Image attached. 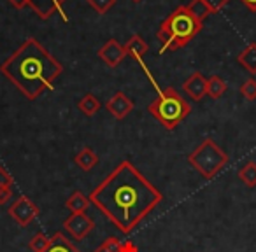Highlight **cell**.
<instances>
[{"label":"cell","instance_id":"obj_1","mask_svg":"<svg viewBox=\"0 0 256 252\" xmlns=\"http://www.w3.org/2000/svg\"><path fill=\"white\" fill-rule=\"evenodd\" d=\"M88 198L123 235L132 233L164 202L160 189L128 160L121 161Z\"/></svg>","mask_w":256,"mask_h":252},{"label":"cell","instance_id":"obj_2","mask_svg":"<svg viewBox=\"0 0 256 252\" xmlns=\"http://www.w3.org/2000/svg\"><path fill=\"white\" fill-rule=\"evenodd\" d=\"M0 72L11 84L34 102L44 91L54 89V81L64 74V65L37 39H26L4 63Z\"/></svg>","mask_w":256,"mask_h":252},{"label":"cell","instance_id":"obj_3","mask_svg":"<svg viewBox=\"0 0 256 252\" xmlns=\"http://www.w3.org/2000/svg\"><path fill=\"white\" fill-rule=\"evenodd\" d=\"M204 28V21H200L188 5H178L167 18L162 21L156 32L158 40L162 42L160 53L178 51L188 46Z\"/></svg>","mask_w":256,"mask_h":252},{"label":"cell","instance_id":"obj_4","mask_svg":"<svg viewBox=\"0 0 256 252\" xmlns=\"http://www.w3.org/2000/svg\"><path fill=\"white\" fill-rule=\"evenodd\" d=\"M148 110L165 130H176L192 114V105L178 89L168 86L164 89L158 88L156 98L148 105Z\"/></svg>","mask_w":256,"mask_h":252},{"label":"cell","instance_id":"obj_5","mask_svg":"<svg viewBox=\"0 0 256 252\" xmlns=\"http://www.w3.org/2000/svg\"><path fill=\"white\" fill-rule=\"evenodd\" d=\"M188 163L202 175L204 179H214L228 163V154L214 142L212 139H206L198 147L192 151L188 156Z\"/></svg>","mask_w":256,"mask_h":252},{"label":"cell","instance_id":"obj_6","mask_svg":"<svg viewBox=\"0 0 256 252\" xmlns=\"http://www.w3.org/2000/svg\"><path fill=\"white\" fill-rule=\"evenodd\" d=\"M9 216L16 221L22 228H26L39 217V207L28 198V196H20L11 207H9Z\"/></svg>","mask_w":256,"mask_h":252},{"label":"cell","instance_id":"obj_7","mask_svg":"<svg viewBox=\"0 0 256 252\" xmlns=\"http://www.w3.org/2000/svg\"><path fill=\"white\" fill-rule=\"evenodd\" d=\"M64 228L76 242H81L86 238V235H90L95 228V221L93 217H90L88 214H70L67 219L64 221Z\"/></svg>","mask_w":256,"mask_h":252},{"label":"cell","instance_id":"obj_8","mask_svg":"<svg viewBox=\"0 0 256 252\" xmlns=\"http://www.w3.org/2000/svg\"><path fill=\"white\" fill-rule=\"evenodd\" d=\"M67 0H26V7H30L37 14V18L46 21L53 18L54 14H60L64 21H67V14L64 11V5Z\"/></svg>","mask_w":256,"mask_h":252},{"label":"cell","instance_id":"obj_9","mask_svg":"<svg viewBox=\"0 0 256 252\" xmlns=\"http://www.w3.org/2000/svg\"><path fill=\"white\" fill-rule=\"evenodd\" d=\"M106 109L109 110V114L114 117V119L121 121V119H124L128 114L132 112L134 109H136V103H134L132 98H128L123 91H118V93H114L109 100H107Z\"/></svg>","mask_w":256,"mask_h":252},{"label":"cell","instance_id":"obj_10","mask_svg":"<svg viewBox=\"0 0 256 252\" xmlns=\"http://www.w3.org/2000/svg\"><path fill=\"white\" fill-rule=\"evenodd\" d=\"M98 58L104 61V63L107 65V67L114 68L118 67V65L121 63V61L126 58V53H124V47L121 46L120 42H118L116 39H110L107 40L106 44H104L102 47L98 49Z\"/></svg>","mask_w":256,"mask_h":252},{"label":"cell","instance_id":"obj_11","mask_svg":"<svg viewBox=\"0 0 256 252\" xmlns=\"http://www.w3.org/2000/svg\"><path fill=\"white\" fill-rule=\"evenodd\" d=\"M182 89L184 93L195 102H200L204 96H207V77L200 72H193L184 82H182Z\"/></svg>","mask_w":256,"mask_h":252},{"label":"cell","instance_id":"obj_12","mask_svg":"<svg viewBox=\"0 0 256 252\" xmlns=\"http://www.w3.org/2000/svg\"><path fill=\"white\" fill-rule=\"evenodd\" d=\"M124 53L126 56H132L134 60H137L139 63H142V56H146L148 51H150V44L142 39L140 35H132L128 39V42L124 44Z\"/></svg>","mask_w":256,"mask_h":252},{"label":"cell","instance_id":"obj_13","mask_svg":"<svg viewBox=\"0 0 256 252\" xmlns=\"http://www.w3.org/2000/svg\"><path fill=\"white\" fill-rule=\"evenodd\" d=\"M237 63L244 67L251 75H256V42H249L244 49L238 53Z\"/></svg>","mask_w":256,"mask_h":252},{"label":"cell","instance_id":"obj_14","mask_svg":"<svg viewBox=\"0 0 256 252\" xmlns=\"http://www.w3.org/2000/svg\"><path fill=\"white\" fill-rule=\"evenodd\" d=\"M42 252H81L64 233H54L50 240V245Z\"/></svg>","mask_w":256,"mask_h":252},{"label":"cell","instance_id":"obj_15","mask_svg":"<svg viewBox=\"0 0 256 252\" xmlns=\"http://www.w3.org/2000/svg\"><path fill=\"white\" fill-rule=\"evenodd\" d=\"M90 205H92V202L82 191H74L65 202V207H67V210H70V214H84Z\"/></svg>","mask_w":256,"mask_h":252},{"label":"cell","instance_id":"obj_16","mask_svg":"<svg viewBox=\"0 0 256 252\" xmlns=\"http://www.w3.org/2000/svg\"><path fill=\"white\" fill-rule=\"evenodd\" d=\"M74 163L81 168L82 172H90L96 163H98V156L92 147H82L78 154L74 156Z\"/></svg>","mask_w":256,"mask_h":252},{"label":"cell","instance_id":"obj_17","mask_svg":"<svg viewBox=\"0 0 256 252\" xmlns=\"http://www.w3.org/2000/svg\"><path fill=\"white\" fill-rule=\"evenodd\" d=\"M100 107H102V103H100V100L96 98L93 93H86L78 102V109L81 110V114L86 117H93L100 110Z\"/></svg>","mask_w":256,"mask_h":252},{"label":"cell","instance_id":"obj_18","mask_svg":"<svg viewBox=\"0 0 256 252\" xmlns=\"http://www.w3.org/2000/svg\"><path fill=\"white\" fill-rule=\"evenodd\" d=\"M226 89L228 84L220 75H212V77L207 79V96H210L212 100H220L226 93Z\"/></svg>","mask_w":256,"mask_h":252},{"label":"cell","instance_id":"obj_19","mask_svg":"<svg viewBox=\"0 0 256 252\" xmlns=\"http://www.w3.org/2000/svg\"><path fill=\"white\" fill-rule=\"evenodd\" d=\"M238 179H240V182H244L248 188H256V163L254 161H248V163H244L240 167V170H238Z\"/></svg>","mask_w":256,"mask_h":252},{"label":"cell","instance_id":"obj_20","mask_svg":"<svg viewBox=\"0 0 256 252\" xmlns=\"http://www.w3.org/2000/svg\"><path fill=\"white\" fill-rule=\"evenodd\" d=\"M188 7L192 9V12L200 19V21H204V19H207L210 16L209 7L206 5V2H204V0H192V2L188 4Z\"/></svg>","mask_w":256,"mask_h":252},{"label":"cell","instance_id":"obj_21","mask_svg":"<svg viewBox=\"0 0 256 252\" xmlns=\"http://www.w3.org/2000/svg\"><path fill=\"white\" fill-rule=\"evenodd\" d=\"M240 95L244 96L248 102H254L256 100V79L249 77L248 81H244V84L240 86Z\"/></svg>","mask_w":256,"mask_h":252},{"label":"cell","instance_id":"obj_22","mask_svg":"<svg viewBox=\"0 0 256 252\" xmlns=\"http://www.w3.org/2000/svg\"><path fill=\"white\" fill-rule=\"evenodd\" d=\"M50 240H51V238H48L44 233H36L32 240H30V244H28L30 251H32V252H42L44 249L50 245Z\"/></svg>","mask_w":256,"mask_h":252},{"label":"cell","instance_id":"obj_23","mask_svg":"<svg viewBox=\"0 0 256 252\" xmlns=\"http://www.w3.org/2000/svg\"><path fill=\"white\" fill-rule=\"evenodd\" d=\"M86 2H88L98 14H107V12L116 5L118 0H86Z\"/></svg>","mask_w":256,"mask_h":252},{"label":"cell","instance_id":"obj_24","mask_svg":"<svg viewBox=\"0 0 256 252\" xmlns=\"http://www.w3.org/2000/svg\"><path fill=\"white\" fill-rule=\"evenodd\" d=\"M120 245L121 242L116 237H109L106 242L100 244V247H96L95 252H120Z\"/></svg>","mask_w":256,"mask_h":252},{"label":"cell","instance_id":"obj_25","mask_svg":"<svg viewBox=\"0 0 256 252\" xmlns=\"http://www.w3.org/2000/svg\"><path fill=\"white\" fill-rule=\"evenodd\" d=\"M204 2H206V5L209 7L210 14H218L221 9L230 4V0H204Z\"/></svg>","mask_w":256,"mask_h":252},{"label":"cell","instance_id":"obj_26","mask_svg":"<svg viewBox=\"0 0 256 252\" xmlns=\"http://www.w3.org/2000/svg\"><path fill=\"white\" fill-rule=\"evenodd\" d=\"M8 188H12V177L9 175V172L0 165V191Z\"/></svg>","mask_w":256,"mask_h":252},{"label":"cell","instance_id":"obj_27","mask_svg":"<svg viewBox=\"0 0 256 252\" xmlns=\"http://www.w3.org/2000/svg\"><path fill=\"white\" fill-rule=\"evenodd\" d=\"M120 252H139V247H137V245L134 244V242L126 240V242H121Z\"/></svg>","mask_w":256,"mask_h":252},{"label":"cell","instance_id":"obj_28","mask_svg":"<svg viewBox=\"0 0 256 252\" xmlns=\"http://www.w3.org/2000/svg\"><path fill=\"white\" fill-rule=\"evenodd\" d=\"M11 198H12V188L2 189V191H0V205H6Z\"/></svg>","mask_w":256,"mask_h":252},{"label":"cell","instance_id":"obj_29","mask_svg":"<svg viewBox=\"0 0 256 252\" xmlns=\"http://www.w3.org/2000/svg\"><path fill=\"white\" fill-rule=\"evenodd\" d=\"M8 2L16 9H25L26 7V0H8Z\"/></svg>","mask_w":256,"mask_h":252},{"label":"cell","instance_id":"obj_30","mask_svg":"<svg viewBox=\"0 0 256 252\" xmlns=\"http://www.w3.org/2000/svg\"><path fill=\"white\" fill-rule=\"evenodd\" d=\"M240 2L249 9V11L256 12V0H240Z\"/></svg>","mask_w":256,"mask_h":252},{"label":"cell","instance_id":"obj_31","mask_svg":"<svg viewBox=\"0 0 256 252\" xmlns=\"http://www.w3.org/2000/svg\"><path fill=\"white\" fill-rule=\"evenodd\" d=\"M134 4H139V2H142V0H132Z\"/></svg>","mask_w":256,"mask_h":252}]
</instances>
